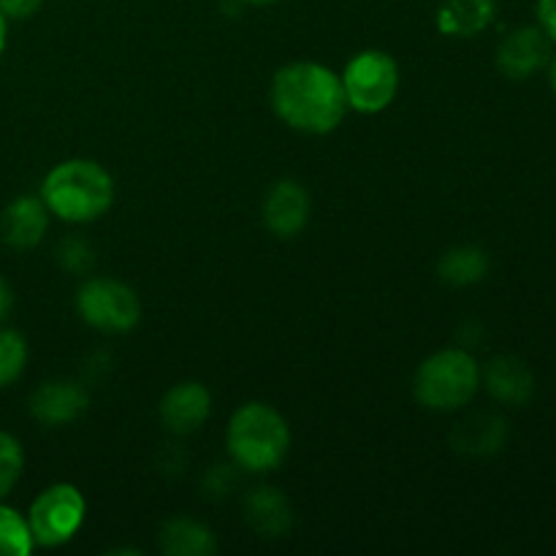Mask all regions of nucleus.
Returning a JSON list of instances; mask_svg holds the SVG:
<instances>
[{"instance_id": "obj_1", "label": "nucleus", "mask_w": 556, "mask_h": 556, "mask_svg": "<svg viewBox=\"0 0 556 556\" xmlns=\"http://www.w3.org/2000/svg\"><path fill=\"white\" fill-rule=\"evenodd\" d=\"M269 101L288 128L309 136L331 134L348 114L340 74L313 60L282 65L271 79Z\"/></svg>"}, {"instance_id": "obj_2", "label": "nucleus", "mask_w": 556, "mask_h": 556, "mask_svg": "<svg viewBox=\"0 0 556 556\" xmlns=\"http://www.w3.org/2000/svg\"><path fill=\"white\" fill-rule=\"evenodd\" d=\"M49 215L81 226L106 215L114 204V179L106 168L90 157H71L58 163L43 177L41 195Z\"/></svg>"}, {"instance_id": "obj_3", "label": "nucleus", "mask_w": 556, "mask_h": 556, "mask_svg": "<svg viewBox=\"0 0 556 556\" xmlns=\"http://www.w3.org/2000/svg\"><path fill=\"white\" fill-rule=\"evenodd\" d=\"M226 448L233 465L244 472H271L291 448V429L282 413L266 402H248L231 416Z\"/></svg>"}, {"instance_id": "obj_4", "label": "nucleus", "mask_w": 556, "mask_h": 556, "mask_svg": "<svg viewBox=\"0 0 556 556\" xmlns=\"http://www.w3.org/2000/svg\"><path fill=\"white\" fill-rule=\"evenodd\" d=\"M481 389V364L467 348H445L424 358L413 378L418 405L434 413L462 410Z\"/></svg>"}, {"instance_id": "obj_5", "label": "nucleus", "mask_w": 556, "mask_h": 556, "mask_svg": "<svg viewBox=\"0 0 556 556\" xmlns=\"http://www.w3.org/2000/svg\"><path fill=\"white\" fill-rule=\"evenodd\" d=\"M340 79L348 109L358 114H380L394 103L400 90V65L383 49H364L348 60Z\"/></svg>"}, {"instance_id": "obj_6", "label": "nucleus", "mask_w": 556, "mask_h": 556, "mask_svg": "<svg viewBox=\"0 0 556 556\" xmlns=\"http://www.w3.org/2000/svg\"><path fill=\"white\" fill-rule=\"evenodd\" d=\"M76 313L103 334H128L141 320L139 293L114 277H90L76 291Z\"/></svg>"}, {"instance_id": "obj_7", "label": "nucleus", "mask_w": 556, "mask_h": 556, "mask_svg": "<svg viewBox=\"0 0 556 556\" xmlns=\"http://www.w3.org/2000/svg\"><path fill=\"white\" fill-rule=\"evenodd\" d=\"M87 516V503L74 483H52L33 500L27 510L33 543L41 548L65 546L81 530Z\"/></svg>"}, {"instance_id": "obj_8", "label": "nucleus", "mask_w": 556, "mask_h": 556, "mask_svg": "<svg viewBox=\"0 0 556 556\" xmlns=\"http://www.w3.org/2000/svg\"><path fill=\"white\" fill-rule=\"evenodd\" d=\"M554 58L552 38L541 30V25H521L505 33L497 43V68L500 74L514 81H525L535 76Z\"/></svg>"}, {"instance_id": "obj_9", "label": "nucleus", "mask_w": 556, "mask_h": 556, "mask_svg": "<svg viewBox=\"0 0 556 556\" xmlns=\"http://www.w3.org/2000/svg\"><path fill=\"white\" fill-rule=\"evenodd\" d=\"M212 413V394L204 383H193V380H185L177 383L174 389H168L163 394L161 407H157V416L161 424L166 427V432L179 434H193L199 432L206 424Z\"/></svg>"}, {"instance_id": "obj_10", "label": "nucleus", "mask_w": 556, "mask_h": 556, "mask_svg": "<svg viewBox=\"0 0 556 556\" xmlns=\"http://www.w3.org/2000/svg\"><path fill=\"white\" fill-rule=\"evenodd\" d=\"M261 212H264L266 228L275 237H299L309 220V193L296 179H280L266 190Z\"/></svg>"}, {"instance_id": "obj_11", "label": "nucleus", "mask_w": 556, "mask_h": 556, "mask_svg": "<svg viewBox=\"0 0 556 556\" xmlns=\"http://www.w3.org/2000/svg\"><path fill=\"white\" fill-rule=\"evenodd\" d=\"M481 386L497 400L500 405L525 407L535 396V375L521 358L494 356L481 369Z\"/></svg>"}, {"instance_id": "obj_12", "label": "nucleus", "mask_w": 556, "mask_h": 556, "mask_svg": "<svg viewBox=\"0 0 556 556\" xmlns=\"http://www.w3.org/2000/svg\"><path fill=\"white\" fill-rule=\"evenodd\" d=\"M87 407V391L76 380H49L30 396V416L43 427L76 421Z\"/></svg>"}, {"instance_id": "obj_13", "label": "nucleus", "mask_w": 556, "mask_h": 556, "mask_svg": "<svg viewBox=\"0 0 556 556\" xmlns=\"http://www.w3.org/2000/svg\"><path fill=\"white\" fill-rule=\"evenodd\" d=\"M49 228V210L38 195H20L0 215V237L11 250H33Z\"/></svg>"}, {"instance_id": "obj_14", "label": "nucleus", "mask_w": 556, "mask_h": 556, "mask_svg": "<svg viewBox=\"0 0 556 556\" xmlns=\"http://www.w3.org/2000/svg\"><path fill=\"white\" fill-rule=\"evenodd\" d=\"M451 448L467 456H494L508 440V421L497 413H472L451 432Z\"/></svg>"}, {"instance_id": "obj_15", "label": "nucleus", "mask_w": 556, "mask_h": 556, "mask_svg": "<svg viewBox=\"0 0 556 556\" xmlns=\"http://www.w3.org/2000/svg\"><path fill=\"white\" fill-rule=\"evenodd\" d=\"M244 521L253 532L264 538H280L286 535L288 527H291V505L282 497L277 489L261 486L248 492L244 497Z\"/></svg>"}, {"instance_id": "obj_16", "label": "nucleus", "mask_w": 556, "mask_h": 556, "mask_svg": "<svg viewBox=\"0 0 556 556\" xmlns=\"http://www.w3.org/2000/svg\"><path fill=\"white\" fill-rule=\"evenodd\" d=\"M497 16L494 0H445L438 11V30L443 36L472 38L486 30Z\"/></svg>"}, {"instance_id": "obj_17", "label": "nucleus", "mask_w": 556, "mask_h": 556, "mask_svg": "<svg viewBox=\"0 0 556 556\" xmlns=\"http://www.w3.org/2000/svg\"><path fill=\"white\" fill-rule=\"evenodd\" d=\"M157 546L168 556H210L217 552L215 535L210 527L195 519H168L157 532Z\"/></svg>"}, {"instance_id": "obj_18", "label": "nucleus", "mask_w": 556, "mask_h": 556, "mask_svg": "<svg viewBox=\"0 0 556 556\" xmlns=\"http://www.w3.org/2000/svg\"><path fill=\"white\" fill-rule=\"evenodd\" d=\"M438 275L445 286L467 288L481 282L489 275V255L486 250L476 248V244H459L443 253L438 264Z\"/></svg>"}, {"instance_id": "obj_19", "label": "nucleus", "mask_w": 556, "mask_h": 556, "mask_svg": "<svg viewBox=\"0 0 556 556\" xmlns=\"http://www.w3.org/2000/svg\"><path fill=\"white\" fill-rule=\"evenodd\" d=\"M36 548L27 519L20 510L0 505V556H27Z\"/></svg>"}, {"instance_id": "obj_20", "label": "nucleus", "mask_w": 556, "mask_h": 556, "mask_svg": "<svg viewBox=\"0 0 556 556\" xmlns=\"http://www.w3.org/2000/svg\"><path fill=\"white\" fill-rule=\"evenodd\" d=\"M27 367V342L20 331L0 329V389L16 383Z\"/></svg>"}, {"instance_id": "obj_21", "label": "nucleus", "mask_w": 556, "mask_h": 556, "mask_svg": "<svg viewBox=\"0 0 556 556\" xmlns=\"http://www.w3.org/2000/svg\"><path fill=\"white\" fill-rule=\"evenodd\" d=\"M22 470H25V454L20 440L9 432H0V500L9 497L22 478Z\"/></svg>"}, {"instance_id": "obj_22", "label": "nucleus", "mask_w": 556, "mask_h": 556, "mask_svg": "<svg viewBox=\"0 0 556 556\" xmlns=\"http://www.w3.org/2000/svg\"><path fill=\"white\" fill-rule=\"evenodd\" d=\"M58 261L68 271H87L92 266V248L81 237H68L60 242Z\"/></svg>"}, {"instance_id": "obj_23", "label": "nucleus", "mask_w": 556, "mask_h": 556, "mask_svg": "<svg viewBox=\"0 0 556 556\" xmlns=\"http://www.w3.org/2000/svg\"><path fill=\"white\" fill-rule=\"evenodd\" d=\"M43 0H0V11L5 20H27L41 9Z\"/></svg>"}, {"instance_id": "obj_24", "label": "nucleus", "mask_w": 556, "mask_h": 556, "mask_svg": "<svg viewBox=\"0 0 556 556\" xmlns=\"http://www.w3.org/2000/svg\"><path fill=\"white\" fill-rule=\"evenodd\" d=\"M535 14L541 30L556 43V0H535Z\"/></svg>"}, {"instance_id": "obj_25", "label": "nucleus", "mask_w": 556, "mask_h": 556, "mask_svg": "<svg viewBox=\"0 0 556 556\" xmlns=\"http://www.w3.org/2000/svg\"><path fill=\"white\" fill-rule=\"evenodd\" d=\"M11 307H14V296H11V288L9 282L0 277V320L5 318V315L11 313Z\"/></svg>"}, {"instance_id": "obj_26", "label": "nucleus", "mask_w": 556, "mask_h": 556, "mask_svg": "<svg viewBox=\"0 0 556 556\" xmlns=\"http://www.w3.org/2000/svg\"><path fill=\"white\" fill-rule=\"evenodd\" d=\"M5 38H9V20H5V16H3V11H0V58H3Z\"/></svg>"}, {"instance_id": "obj_27", "label": "nucleus", "mask_w": 556, "mask_h": 556, "mask_svg": "<svg viewBox=\"0 0 556 556\" xmlns=\"http://www.w3.org/2000/svg\"><path fill=\"white\" fill-rule=\"evenodd\" d=\"M548 85H552V90H554V96H556V54L552 60H548Z\"/></svg>"}, {"instance_id": "obj_28", "label": "nucleus", "mask_w": 556, "mask_h": 556, "mask_svg": "<svg viewBox=\"0 0 556 556\" xmlns=\"http://www.w3.org/2000/svg\"><path fill=\"white\" fill-rule=\"evenodd\" d=\"M239 3H248V5H266V3H275V0H239Z\"/></svg>"}]
</instances>
